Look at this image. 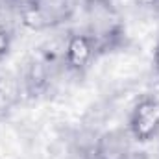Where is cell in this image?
Instances as JSON below:
<instances>
[{
    "mask_svg": "<svg viewBox=\"0 0 159 159\" xmlns=\"http://www.w3.org/2000/svg\"><path fill=\"white\" fill-rule=\"evenodd\" d=\"M81 9L85 15V24L81 30L93 37L100 54L117 48L124 39V22L117 7L113 6V0L93 2L83 6Z\"/></svg>",
    "mask_w": 159,
    "mask_h": 159,
    "instance_id": "6da1fadb",
    "label": "cell"
},
{
    "mask_svg": "<svg viewBox=\"0 0 159 159\" xmlns=\"http://www.w3.org/2000/svg\"><path fill=\"white\" fill-rule=\"evenodd\" d=\"M22 22L32 30H50L69 22L78 4L76 0H17Z\"/></svg>",
    "mask_w": 159,
    "mask_h": 159,
    "instance_id": "7a4b0ae2",
    "label": "cell"
},
{
    "mask_svg": "<svg viewBox=\"0 0 159 159\" xmlns=\"http://www.w3.org/2000/svg\"><path fill=\"white\" fill-rule=\"evenodd\" d=\"M128 133L139 143L148 144L159 135V98L154 94L141 96L129 109Z\"/></svg>",
    "mask_w": 159,
    "mask_h": 159,
    "instance_id": "3957f363",
    "label": "cell"
},
{
    "mask_svg": "<svg viewBox=\"0 0 159 159\" xmlns=\"http://www.w3.org/2000/svg\"><path fill=\"white\" fill-rule=\"evenodd\" d=\"M144 144H139L126 128L111 129L94 143L93 159H148Z\"/></svg>",
    "mask_w": 159,
    "mask_h": 159,
    "instance_id": "277c9868",
    "label": "cell"
},
{
    "mask_svg": "<svg viewBox=\"0 0 159 159\" xmlns=\"http://www.w3.org/2000/svg\"><path fill=\"white\" fill-rule=\"evenodd\" d=\"M102 56L96 43L93 41L91 35H87L83 30L72 32L67 41H65V50H63V65L74 72V74H81L85 72L93 61Z\"/></svg>",
    "mask_w": 159,
    "mask_h": 159,
    "instance_id": "5b68a950",
    "label": "cell"
},
{
    "mask_svg": "<svg viewBox=\"0 0 159 159\" xmlns=\"http://www.w3.org/2000/svg\"><path fill=\"white\" fill-rule=\"evenodd\" d=\"M11 44H13V34L7 26V22L0 17V61L9 56Z\"/></svg>",
    "mask_w": 159,
    "mask_h": 159,
    "instance_id": "8992f818",
    "label": "cell"
},
{
    "mask_svg": "<svg viewBox=\"0 0 159 159\" xmlns=\"http://www.w3.org/2000/svg\"><path fill=\"white\" fill-rule=\"evenodd\" d=\"M11 107H13V93L7 81L0 76V117H4Z\"/></svg>",
    "mask_w": 159,
    "mask_h": 159,
    "instance_id": "52a82bcc",
    "label": "cell"
},
{
    "mask_svg": "<svg viewBox=\"0 0 159 159\" xmlns=\"http://www.w3.org/2000/svg\"><path fill=\"white\" fill-rule=\"evenodd\" d=\"M152 63H154V69H156V72L159 76V41L156 44V48H154V54H152Z\"/></svg>",
    "mask_w": 159,
    "mask_h": 159,
    "instance_id": "ba28073f",
    "label": "cell"
},
{
    "mask_svg": "<svg viewBox=\"0 0 159 159\" xmlns=\"http://www.w3.org/2000/svg\"><path fill=\"white\" fill-rule=\"evenodd\" d=\"M93 2H102V0H76V4L81 6V7H83V6H87V4H93Z\"/></svg>",
    "mask_w": 159,
    "mask_h": 159,
    "instance_id": "9c48e42d",
    "label": "cell"
},
{
    "mask_svg": "<svg viewBox=\"0 0 159 159\" xmlns=\"http://www.w3.org/2000/svg\"><path fill=\"white\" fill-rule=\"evenodd\" d=\"M15 2H17V0H15Z\"/></svg>",
    "mask_w": 159,
    "mask_h": 159,
    "instance_id": "30bf717a",
    "label": "cell"
}]
</instances>
